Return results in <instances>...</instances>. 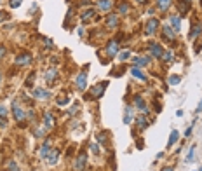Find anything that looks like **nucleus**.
Masks as SVG:
<instances>
[{
  "label": "nucleus",
  "instance_id": "1",
  "mask_svg": "<svg viewBox=\"0 0 202 171\" xmlns=\"http://www.w3.org/2000/svg\"><path fill=\"white\" fill-rule=\"evenodd\" d=\"M85 166H87V152L82 150V152L77 156L75 163H73V169L75 171H84L85 169Z\"/></svg>",
  "mask_w": 202,
  "mask_h": 171
},
{
  "label": "nucleus",
  "instance_id": "2",
  "mask_svg": "<svg viewBox=\"0 0 202 171\" xmlns=\"http://www.w3.org/2000/svg\"><path fill=\"white\" fill-rule=\"evenodd\" d=\"M12 115H14V119H16V122H23L26 119V112L21 108V105L18 101H12Z\"/></svg>",
  "mask_w": 202,
  "mask_h": 171
},
{
  "label": "nucleus",
  "instance_id": "3",
  "mask_svg": "<svg viewBox=\"0 0 202 171\" xmlns=\"http://www.w3.org/2000/svg\"><path fill=\"white\" fill-rule=\"evenodd\" d=\"M31 96H33L35 100H49L51 93H49L47 89H44V87H35L33 91H31Z\"/></svg>",
  "mask_w": 202,
  "mask_h": 171
},
{
  "label": "nucleus",
  "instance_id": "4",
  "mask_svg": "<svg viewBox=\"0 0 202 171\" xmlns=\"http://www.w3.org/2000/svg\"><path fill=\"white\" fill-rule=\"evenodd\" d=\"M31 59H33V58H31V54H30V52H23V54H18L14 61H16V65H18V66H26V65L31 63Z\"/></svg>",
  "mask_w": 202,
  "mask_h": 171
},
{
  "label": "nucleus",
  "instance_id": "5",
  "mask_svg": "<svg viewBox=\"0 0 202 171\" xmlns=\"http://www.w3.org/2000/svg\"><path fill=\"white\" fill-rule=\"evenodd\" d=\"M75 86L78 91H84L85 89V86H87V72H80L75 79Z\"/></svg>",
  "mask_w": 202,
  "mask_h": 171
},
{
  "label": "nucleus",
  "instance_id": "6",
  "mask_svg": "<svg viewBox=\"0 0 202 171\" xmlns=\"http://www.w3.org/2000/svg\"><path fill=\"white\" fill-rule=\"evenodd\" d=\"M157 28H159V19H157V18H152V19H148V23H146L145 33L146 35H153V33L157 32Z\"/></svg>",
  "mask_w": 202,
  "mask_h": 171
},
{
  "label": "nucleus",
  "instance_id": "7",
  "mask_svg": "<svg viewBox=\"0 0 202 171\" xmlns=\"http://www.w3.org/2000/svg\"><path fill=\"white\" fill-rule=\"evenodd\" d=\"M150 54H152V58H162V54H164V49H162V45L157 42H152L150 45Z\"/></svg>",
  "mask_w": 202,
  "mask_h": 171
},
{
  "label": "nucleus",
  "instance_id": "8",
  "mask_svg": "<svg viewBox=\"0 0 202 171\" xmlns=\"http://www.w3.org/2000/svg\"><path fill=\"white\" fill-rule=\"evenodd\" d=\"M106 86H108V82H106V80H104V82H101V84H96L92 89H91V96H92V98L101 96V94L104 93V89H106Z\"/></svg>",
  "mask_w": 202,
  "mask_h": 171
},
{
  "label": "nucleus",
  "instance_id": "9",
  "mask_svg": "<svg viewBox=\"0 0 202 171\" xmlns=\"http://www.w3.org/2000/svg\"><path fill=\"white\" fill-rule=\"evenodd\" d=\"M106 54L110 58H115L118 54V42L117 40H111V42L106 44Z\"/></svg>",
  "mask_w": 202,
  "mask_h": 171
},
{
  "label": "nucleus",
  "instance_id": "10",
  "mask_svg": "<svg viewBox=\"0 0 202 171\" xmlns=\"http://www.w3.org/2000/svg\"><path fill=\"white\" fill-rule=\"evenodd\" d=\"M169 26L174 30V32H180L181 30V21H180V16L178 14H173L169 16Z\"/></svg>",
  "mask_w": 202,
  "mask_h": 171
},
{
  "label": "nucleus",
  "instance_id": "11",
  "mask_svg": "<svg viewBox=\"0 0 202 171\" xmlns=\"http://www.w3.org/2000/svg\"><path fill=\"white\" fill-rule=\"evenodd\" d=\"M49 154H51V145H49V142H44L40 145V149H38V157L40 159H47Z\"/></svg>",
  "mask_w": 202,
  "mask_h": 171
},
{
  "label": "nucleus",
  "instance_id": "12",
  "mask_svg": "<svg viewBox=\"0 0 202 171\" xmlns=\"http://www.w3.org/2000/svg\"><path fill=\"white\" fill-rule=\"evenodd\" d=\"M96 4H98V9L103 11V12H108V11L113 7V2H111V0H98Z\"/></svg>",
  "mask_w": 202,
  "mask_h": 171
},
{
  "label": "nucleus",
  "instance_id": "13",
  "mask_svg": "<svg viewBox=\"0 0 202 171\" xmlns=\"http://www.w3.org/2000/svg\"><path fill=\"white\" fill-rule=\"evenodd\" d=\"M132 119H134V110H132V107H125V110H124V124L127 126V124H131L132 122Z\"/></svg>",
  "mask_w": 202,
  "mask_h": 171
},
{
  "label": "nucleus",
  "instance_id": "14",
  "mask_svg": "<svg viewBox=\"0 0 202 171\" xmlns=\"http://www.w3.org/2000/svg\"><path fill=\"white\" fill-rule=\"evenodd\" d=\"M132 63H134V66H146V65L150 63V58L148 56H136V58H132Z\"/></svg>",
  "mask_w": 202,
  "mask_h": 171
},
{
  "label": "nucleus",
  "instance_id": "15",
  "mask_svg": "<svg viewBox=\"0 0 202 171\" xmlns=\"http://www.w3.org/2000/svg\"><path fill=\"white\" fill-rule=\"evenodd\" d=\"M129 73H131L132 77L139 79V80H146V75H145V72L141 70L139 66H132L131 70H129Z\"/></svg>",
  "mask_w": 202,
  "mask_h": 171
},
{
  "label": "nucleus",
  "instance_id": "16",
  "mask_svg": "<svg viewBox=\"0 0 202 171\" xmlns=\"http://www.w3.org/2000/svg\"><path fill=\"white\" fill-rule=\"evenodd\" d=\"M56 77H58V70H56V68H49V70L44 73V80H45L47 84H51Z\"/></svg>",
  "mask_w": 202,
  "mask_h": 171
},
{
  "label": "nucleus",
  "instance_id": "17",
  "mask_svg": "<svg viewBox=\"0 0 202 171\" xmlns=\"http://www.w3.org/2000/svg\"><path fill=\"white\" fill-rule=\"evenodd\" d=\"M162 35H164V40H174V30L169 25H166L162 28Z\"/></svg>",
  "mask_w": 202,
  "mask_h": 171
},
{
  "label": "nucleus",
  "instance_id": "18",
  "mask_svg": "<svg viewBox=\"0 0 202 171\" xmlns=\"http://www.w3.org/2000/svg\"><path fill=\"white\" fill-rule=\"evenodd\" d=\"M42 121H44V124H45L47 129H51L54 126V119H52V114H51V112H45V114L42 115Z\"/></svg>",
  "mask_w": 202,
  "mask_h": 171
},
{
  "label": "nucleus",
  "instance_id": "19",
  "mask_svg": "<svg viewBox=\"0 0 202 171\" xmlns=\"http://www.w3.org/2000/svg\"><path fill=\"white\" fill-rule=\"evenodd\" d=\"M178 138H180V133H178V129H173L171 131V135H169V142H167V149H171L174 143L178 142Z\"/></svg>",
  "mask_w": 202,
  "mask_h": 171
},
{
  "label": "nucleus",
  "instance_id": "20",
  "mask_svg": "<svg viewBox=\"0 0 202 171\" xmlns=\"http://www.w3.org/2000/svg\"><path fill=\"white\" fill-rule=\"evenodd\" d=\"M117 25H118V18L115 14H110L108 18H106V26H108L110 30H113Z\"/></svg>",
  "mask_w": 202,
  "mask_h": 171
},
{
  "label": "nucleus",
  "instance_id": "21",
  "mask_svg": "<svg viewBox=\"0 0 202 171\" xmlns=\"http://www.w3.org/2000/svg\"><path fill=\"white\" fill-rule=\"evenodd\" d=\"M134 105L139 108V110H146V103H145V100L141 98V96H134Z\"/></svg>",
  "mask_w": 202,
  "mask_h": 171
},
{
  "label": "nucleus",
  "instance_id": "22",
  "mask_svg": "<svg viewBox=\"0 0 202 171\" xmlns=\"http://www.w3.org/2000/svg\"><path fill=\"white\" fill-rule=\"evenodd\" d=\"M136 124H138V128H139V129H145V128H148V121H146L145 114H143V115H139L138 119H136Z\"/></svg>",
  "mask_w": 202,
  "mask_h": 171
},
{
  "label": "nucleus",
  "instance_id": "23",
  "mask_svg": "<svg viewBox=\"0 0 202 171\" xmlns=\"http://www.w3.org/2000/svg\"><path fill=\"white\" fill-rule=\"evenodd\" d=\"M118 12H120V14H127V12H129V2H127V0H122V2H120Z\"/></svg>",
  "mask_w": 202,
  "mask_h": 171
},
{
  "label": "nucleus",
  "instance_id": "24",
  "mask_svg": "<svg viewBox=\"0 0 202 171\" xmlns=\"http://www.w3.org/2000/svg\"><path fill=\"white\" fill-rule=\"evenodd\" d=\"M200 30H202L200 23H199V25H194V26H192V32H190V39H195L197 35H200Z\"/></svg>",
  "mask_w": 202,
  "mask_h": 171
},
{
  "label": "nucleus",
  "instance_id": "25",
  "mask_svg": "<svg viewBox=\"0 0 202 171\" xmlns=\"http://www.w3.org/2000/svg\"><path fill=\"white\" fill-rule=\"evenodd\" d=\"M96 14V11H94V9H89V11H84L82 12V21L85 23V21H89L91 18H92V16Z\"/></svg>",
  "mask_w": 202,
  "mask_h": 171
},
{
  "label": "nucleus",
  "instance_id": "26",
  "mask_svg": "<svg viewBox=\"0 0 202 171\" xmlns=\"http://www.w3.org/2000/svg\"><path fill=\"white\" fill-rule=\"evenodd\" d=\"M58 156H59V152H58V150H52V152L49 154V157H47V163L49 164H56L58 163Z\"/></svg>",
  "mask_w": 202,
  "mask_h": 171
},
{
  "label": "nucleus",
  "instance_id": "27",
  "mask_svg": "<svg viewBox=\"0 0 202 171\" xmlns=\"http://www.w3.org/2000/svg\"><path fill=\"white\" fill-rule=\"evenodd\" d=\"M157 5H159L160 11H166V9L171 5V0H157Z\"/></svg>",
  "mask_w": 202,
  "mask_h": 171
},
{
  "label": "nucleus",
  "instance_id": "28",
  "mask_svg": "<svg viewBox=\"0 0 202 171\" xmlns=\"http://www.w3.org/2000/svg\"><path fill=\"white\" fill-rule=\"evenodd\" d=\"M180 82H181L180 75H171V77H169V84H171V86H178Z\"/></svg>",
  "mask_w": 202,
  "mask_h": 171
},
{
  "label": "nucleus",
  "instance_id": "29",
  "mask_svg": "<svg viewBox=\"0 0 202 171\" xmlns=\"http://www.w3.org/2000/svg\"><path fill=\"white\" fill-rule=\"evenodd\" d=\"M162 58H164V61H166V63H169V61H173V59H174V54L171 52V51H166V52L162 54Z\"/></svg>",
  "mask_w": 202,
  "mask_h": 171
},
{
  "label": "nucleus",
  "instance_id": "30",
  "mask_svg": "<svg viewBox=\"0 0 202 171\" xmlns=\"http://www.w3.org/2000/svg\"><path fill=\"white\" fill-rule=\"evenodd\" d=\"M194 159H195V145L190 149V152H188V156H187V163H194Z\"/></svg>",
  "mask_w": 202,
  "mask_h": 171
},
{
  "label": "nucleus",
  "instance_id": "31",
  "mask_svg": "<svg viewBox=\"0 0 202 171\" xmlns=\"http://www.w3.org/2000/svg\"><path fill=\"white\" fill-rule=\"evenodd\" d=\"M129 58H131V52H129V51H124V52L118 54V59H120V61H125V59H129Z\"/></svg>",
  "mask_w": 202,
  "mask_h": 171
},
{
  "label": "nucleus",
  "instance_id": "32",
  "mask_svg": "<svg viewBox=\"0 0 202 171\" xmlns=\"http://www.w3.org/2000/svg\"><path fill=\"white\" fill-rule=\"evenodd\" d=\"M98 140L99 143H106V133H98Z\"/></svg>",
  "mask_w": 202,
  "mask_h": 171
},
{
  "label": "nucleus",
  "instance_id": "33",
  "mask_svg": "<svg viewBox=\"0 0 202 171\" xmlns=\"http://www.w3.org/2000/svg\"><path fill=\"white\" fill-rule=\"evenodd\" d=\"M33 79H35V73H31V75L26 79V87H31V84H33Z\"/></svg>",
  "mask_w": 202,
  "mask_h": 171
},
{
  "label": "nucleus",
  "instance_id": "34",
  "mask_svg": "<svg viewBox=\"0 0 202 171\" xmlns=\"http://www.w3.org/2000/svg\"><path fill=\"white\" fill-rule=\"evenodd\" d=\"M9 169H11V171H21V169H19V166L14 163V161H12L11 164H9Z\"/></svg>",
  "mask_w": 202,
  "mask_h": 171
},
{
  "label": "nucleus",
  "instance_id": "35",
  "mask_svg": "<svg viewBox=\"0 0 202 171\" xmlns=\"http://www.w3.org/2000/svg\"><path fill=\"white\" fill-rule=\"evenodd\" d=\"M5 115H7V108L4 107V105H0V119H2V117L5 119Z\"/></svg>",
  "mask_w": 202,
  "mask_h": 171
},
{
  "label": "nucleus",
  "instance_id": "36",
  "mask_svg": "<svg viewBox=\"0 0 202 171\" xmlns=\"http://www.w3.org/2000/svg\"><path fill=\"white\" fill-rule=\"evenodd\" d=\"M26 117L30 119V121H35V112H33V110H28V112H26Z\"/></svg>",
  "mask_w": 202,
  "mask_h": 171
},
{
  "label": "nucleus",
  "instance_id": "37",
  "mask_svg": "<svg viewBox=\"0 0 202 171\" xmlns=\"http://www.w3.org/2000/svg\"><path fill=\"white\" fill-rule=\"evenodd\" d=\"M23 0H11V7H19Z\"/></svg>",
  "mask_w": 202,
  "mask_h": 171
},
{
  "label": "nucleus",
  "instance_id": "38",
  "mask_svg": "<svg viewBox=\"0 0 202 171\" xmlns=\"http://www.w3.org/2000/svg\"><path fill=\"white\" fill-rule=\"evenodd\" d=\"M91 149H92V152H94V154H98V152H99V147H98L96 143H92V145H91Z\"/></svg>",
  "mask_w": 202,
  "mask_h": 171
},
{
  "label": "nucleus",
  "instance_id": "39",
  "mask_svg": "<svg viewBox=\"0 0 202 171\" xmlns=\"http://www.w3.org/2000/svg\"><path fill=\"white\" fill-rule=\"evenodd\" d=\"M2 19H9V14H7V12H4V11L0 12V21H2Z\"/></svg>",
  "mask_w": 202,
  "mask_h": 171
},
{
  "label": "nucleus",
  "instance_id": "40",
  "mask_svg": "<svg viewBox=\"0 0 202 171\" xmlns=\"http://www.w3.org/2000/svg\"><path fill=\"white\" fill-rule=\"evenodd\" d=\"M45 45H47L49 49H52V40H51V39H47V40H45Z\"/></svg>",
  "mask_w": 202,
  "mask_h": 171
},
{
  "label": "nucleus",
  "instance_id": "41",
  "mask_svg": "<svg viewBox=\"0 0 202 171\" xmlns=\"http://www.w3.org/2000/svg\"><path fill=\"white\" fill-rule=\"evenodd\" d=\"M202 112V100H200V103H199V107H197V110H195V114H200Z\"/></svg>",
  "mask_w": 202,
  "mask_h": 171
},
{
  "label": "nucleus",
  "instance_id": "42",
  "mask_svg": "<svg viewBox=\"0 0 202 171\" xmlns=\"http://www.w3.org/2000/svg\"><path fill=\"white\" fill-rule=\"evenodd\" d=\"M4 54H5V47H4V45H0V58L4 56Z\"/></svg>",
  "mask_w": 202,
  "mask_h": 171
},
{
  "label": "nucleus",
  "instance_id": "43",
  "mask_svg": "<svg viewBox=\"0 0 202 171\" xmlns=\"http://www.w3.org/2000/svg\"><path fill=\"white\" fill-rule=\"evenodd\" d=\"M190 135H192V128H188L187 131H185V136H190Z\"/></svg>",
  "mask_w": 202,
  "mask_h": 171
},
{
  "label": "nucleus",
  "instance_id": "44",
  "mask_svg": "<svg viewBox=\"0 0 202 171\" xmlns=\"http://www.w3.org/2000/svg\"><path fill=\"white\" fill-rule=\"evenodd\" d=\"M162 171H174V168H171V166H167V168H164Z\"/></svg>",
  "mask_w": 202,
  "mask_h": 171
},
{
  "label": "nucleus",
  "instance_id": "45",
  "mask_svg": "<svg viewBox=\"0 0 202 171\" xmlns=\"http://www.w3.org/2000/svg\"><path fill=\"white\" fill-rule=\"evenodd\" d=\"M85 4L89 5V4H91V0H82V5H85Z\"/></svg>",
  "mask_w": 202,
  "mask_h": 171
},
{
  "label": "nucleus",
  "instance_id": "46",
  "mask_svg": "<svg viewBox=\"0 0 202 171\" xmlns=\"http://www.w3.org/2000/svg\"><path fill=\"white\" fill-rule=\"evenodd\" d=\"M136 2H138V4H145L146 0H136Z\"/></svg>",
  "mask_w": 202,
  "mask_h": 171
},
{
  "label": "nucleus",
  "instance_id": "47",
  "mask_svg": "<svg viewBox=\"0 0 202 171\" xmlns=\"http://www.w3.org/2000/svg\"><path fill=\"white\" fill-rule=\"evenodd\" d=\"M0 84H2V73H0Z\"/></svg>",
  "mask_w": 202,
  "mask_h": 171
},
{
  "label": "nucleus",
  "instance_id": "48",
  "mask_svg": "<svg viewBox=\"0 0 202 171\" xmlns=\"http://www.w3.org/2000/svg\"><path fill=\"white\" fill-rule=\"evenodd\" d=\"M185 2H187V4H190V0H185Z\"/></svg>",
  "mask_w": 202,
  "mask_h": 171
}]
</instances>
